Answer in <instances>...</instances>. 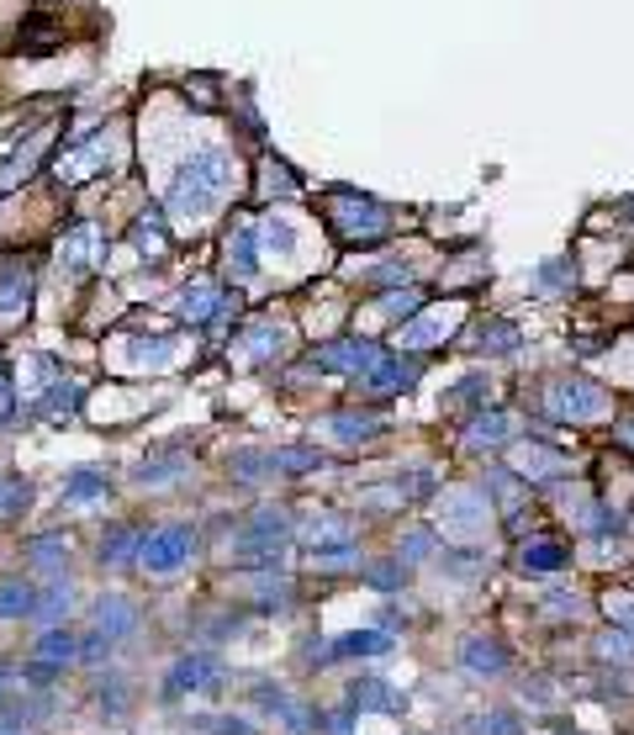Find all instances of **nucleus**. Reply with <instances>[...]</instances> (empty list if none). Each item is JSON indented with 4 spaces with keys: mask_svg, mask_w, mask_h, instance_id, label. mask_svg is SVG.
<instances>
[{
    "mask_svg": "<svg viewBox=\"0 0 634 735\" xmlns=\"http://www.w3.org/2000/svg\"><path fill=\"white\" fill-rule=\"evenodd\" d=\"M101 492H106V476H101V471H74V476L64 482V497H69V503H91Z\"/></svg>",
    "mask_w": 634,
    "mask_h": 735,
    "instance_id": "nucleus-19",
    "label": "nucleus"
},
{
    "mask_svg": "<svg viewBox=\"0 0 634 735\" xmlns=\"http://www.w3.org/2000/svg\"><path fill=\"white\" fill-rule=\"evenodd\" d=\"M561 466H566V460L550 456V450H540V445H529V450H518V456H514V471H518V476H534V482L561 476Z\"/></svg>",
    "mask_w": 634,
    "mask_h": 735,
    "instance_id": "nucleus-15",
    "label": "nucleus"
},
{
    "mask_svg": "<svg viewBox=\"0 0 634 735\" xmlns=\"http://www.w3.org/2000/svg\"><path fill=\"white\" fill-rule=\"evenodd\" d=\"M191 555H196V529H191V524H164V529H149V535H143L138 566L153 572V577H170V572H181Z\"/></svg>",
    "mask_w": 634,
    "mask_h": 735,
    "instance_id": "nucleus-1",
    "label": "nucleus"
},
{
    "mask_svg": "<svg viewBox=\"0 0 634 735\" xmlns=\"http://www.w3.org/2000/svg\"><path fill=\"white\" fill-rule=\"evenodd\" d=\"M16 688H22V667H16L11 656H0V704L16 699Z\"/></svg>",
    "mask_w": 634,
    "mask_h": 735,
    "instance_id": "nucleus-25",
    "label": "nucleus"
},
{
    "mask_svg": "<svg viewBox=\"0 0 634 735\" xmlns=\"http://www.w3.org/2000/svg\"><path fill=\"white\" fill-rule=\"evenodd\" d=\"M27 561L37 572H64V566H69V545H64L59 535H43V540L27 545Z\"/></svg>",
    "mask_w": 634,
    "mask_h": 735,
    "instance_id": "nucleus-16",
    "label": "nucleus"
},
{
    "mask_svg": "<svg viewBox=\"0 0 634 735\" xmlns=\"http://www.w3.org/2000/svg\"><path fill=\"white\" fill-rule=\"evenodd\" d=\"M138 551H143V535H138L132 524H112V529L101 535V551H95V561H101V566H132V561H138Z\"/></svg>",
    "mask_w": 634,
    "mask_h": 735,
    "instance_id": "nucleus-10",
    "label": "nucleus"
},
{
    "mask_svg": "<svg viewBox=\"0 0 634 735\" xmlns=\"http://www.w3.org/2000/svg\"><path fill=\"white\" fill-rule=\"evenodd\" d=\"M91 619L95 630L106 635V641H127V635H138V609L122 598V593H101L91 604Z\"/></svg>",
    "mask_w": 634,
    "mask_h": 735,
    "instance_id": "nucleus-5",
    "label": "nucleus"
},
{
    "mask_svg": "<svg viewBox=\"0 0 634 735\" xmlns=\"http://www.w3.org/2000/svg\"><path fill=\"white\" fill-rule=\"evenodd\" d=\"M5 492H11V476H0V514H5Z\"/></svg>",
    "mask_w": 634,
    "mask_h": 735,
    "instance_id": "nucleus-29",
    "label": "nucleus"
},
{
    "mask_svg": "<svg viewBox=\"0 0 634 735\" xmlns=\"http://www.w3.org/2000/svg\"><path fill=\"white\" fill-rule=\"evenodd\" d=\"M365 392H402V387H413V366H392V360H376V366L360 376Z\"/></svg>",
    "mask_w": 634,
    "mask_h": 735,
    "instance_id": "nucleus-13",
    "label": "nucleus"
},
{
    "mask_svg": "<svg viewBox=\"0 0 634 735\" xmlns=\"http://www.w3.org/2000/svg\"><path fill=\"white\" fill-rule=\"evenodd\" d=\"M508 418H503V413H492V418H476V429H471V445H497V439H508Z\"/></svg>",
    "mask_w": 634,
    "mask_h": 735,
    "instance_id": "nucleus-21",
    "label": "nucleus"
},
{
    "mask_svg": "<svg viewBox=\"0 0 634 735\" xmlns=\"http://www.w3.org/2000/svg\"><path fill=\"white\" fill-rule=\"evenodd\" d=\"M95 704L106 709V720H117L122 709H127V682H122L117 673H101V682H95Z\"/></svg>",
    "mask_w": 634,
    "mask_h": 735,
    "instance_id": "nucleus-18",
    "label": "nucleus"
},
{
    "mask_svg": "<svg viewBox=\"0 0 634 735\" xmlns=\"http://www.w3.org/2000/svg\"><path fill=\"white\" fill-rule=\"evenodd\" d=\"M460 667L471 677H503L514 667V651L497 641V635H465L460 641Z\"/></svg>",
    "mask_w": 634,
    "mask_h": 735,
    "instance_id": "nucleus-4",
    "label": "nucleus"
},
{
    "mask_svg": "<svg viewBox=\"0 0 634 735\" xmlns=\"http://www.w3.org/2000/svg\"><path fill=\"white\" fill-rule=\"evenodd\" d=\"M201 731H211V735H260L254 725H243V720H233V714H201Z\"/></svg>",
    "mask_w": 634,
    "mask_h": 735,
    "instance_id": "nucleus-24",
    "label": "nucleus"
},
{
    "mask_svg": "<svg viewBox=\"0 0 634 735\" xmlns=\"http://www.w3.org/2000/svg\"><path fill=\"white\" fill-rule=\"evenodd\" d=\"M428 545H434V535H407V561H423Z\"/></svg>",
    "mask_w": 634,
    "mask_h": 735,
    "instance_id": "nucleus-27",
    "label": "nucleus"
},
{
    "mask_svg": "<svg viewBox=\"0 0 634 735\" xmlns=\"http://www.w3.org/2000/svg\"><path fill=\"white\" fill-rule=\"evenodd\" d=\"M476 731H482V735H529L514 709H492V714H482V720H476Z\"/></svg>",
    "mask_w": 634,
    "mask_h": 735,
    "instance_id": "nucleus-20",
    "label": "nucleus"
},
{
    "mask_svg": "<svg viewBox=\"0 0 634 735\" xmlns=\"http://www.w3.org/2000/svg\"><path fill=\"white\" fill-rule=\"evenodd\" d=\"M74 604H80V598H74V587L54 583L48 593H37V619H43V624H64V619L74 613Z\"/></svg>",
    "mask_w": 634,
    "mask_h": 735,
    "instance_id": "nucleus-12",
    "label": "nucleus"
},
{
    "mask_svg": "<svg viewBox=\"0 0 634 735\" xmlns=\"http://www.w3.org/2000/svg\"><path fill=\"white\" fill-rule=\"evenodd\" d=\"M392 651V635H381V630H355V635H344V641L333 645L328 656H387Z\"/></svg>",
    "mask_w": 634,
    "mask_h": 735,
    "instance_id": "nucleus-14",
    "label": "nucleus"
},
{
    "mask_svg": "<svg viewBox=\"0 0 634 735\" xmlns=\"http://www.w3.org/2000/svg\"><path fill=\"white\" fill-rule=\"evenodd\" d=\"M211 307H217V302H211V286H196V291H185V318H196V323H201Z\"/></svg>",
    "mask_w": 634,
    "mask_h": 735,
    "instance_id": "nucleus-26",
    "label": "nucleus"
},
{
    "mask_svg": "<svg viewBox=\"0 0 634 735\" xmlns=\"http://www.w3.org/2000/svg\"><path fill=\"white\" fill-rule=\"evenodd\" d=\"M32 662H43V667H74L80 662V635L69 630V624H48L43 635H37V645H32Z\"/></svg>",
    "mask_w": 634,
    "mask_h": 735,
    "instance_id": "nucleus-6",
    "label": "nucleus"
},
{
    "mask_svg": "<svg viewBox=\"0 0 634 735\" xmlns=\"http://www.w3.org/2000/svg\"><path fill=\"white\" fill-rule=\"evenodd\" d=\"M566 561H572V551L555 535H534V540L518 545V566L523 572H566Z\"/></svg>",
    "mask_w": 634,
    "mask_h": 735,
    "instance_id": "nucleus-9",
    "label": "nucleus"
},
{
    "mask_svg": "<svg viewBox=\"0 0 634 735\" xmlns=\"http://www.w3.org/2000/svg\"><path fill=\"white\" fill-rule=\"evenodd\" d=\"M544 407H550L555 424H587V418H598L608 407V398H603V387H592L581 376H566V381H550Z\"/></svg>",
    "mask_w": 634,
    "mask_h": 735,
    "instance_id": "nucleus-2",
    "label": "nucleus"
},
{
    "mask_svg": "<svg viewBox=\"0 0 634 735\" xmlns=\"http://www.w3.org/2000/svg\"><path fill=\"white\" fill-rule=\"evenodd\" d=\"M275 466H280V471H312V466H323V456H318V450H275Z\"/></svg>",
    "mask_w": 634,
    "mask_h": 735,
    "instance_id": "nucleus-23",
    "label": "nucleus"
},
{
    "mask_svg": "<svg viewBox=\"0 0 634 735\" xmlns=\"http://www.w3.org/2000/svg\"><path fill=\"white\" fill-rule=\"evenodd\" d=\"M217 677H222V662H217L211 651H191V656H181V662L170 667V677H164V699L207 693V688H217Z\"/></svg>",
    "mask_w": 634,
    "mask_h": 735,
    "instance_id": "nucleus-3",
    "label": "nucleus"
},
{
    "mask_svg": "<svg viewBox=\"0 0 634 735\" xmlns=\"http://www.w3.org/2000/svg\"><path fill=\"white\" fill-rule=\"evenodd\" d=\"M598 656H608V662H630V656H634L630 630H608L603 641H598Z\"/></svg>",
    "mask_w": 634,
    "mask_h": 735,
    "instance_id": "nucleus-22",
    "label": "nucleus"
},
{
    "mask_svg": "<svg viewBox=\"0 0 634 735\" xmlns=\"http://www.w3.org/2000/svg\"><path fill=\"white\" fill-rule=\"evenodd\" d=\"M376 360H381V349H376L370 338H344V344H333V349H318V366L323 370H349V376H365Z\"/></svg>",
    "mask_w": 634,
    "mask_h": 735,
    "instance_id": "nucleus-7",
    "label": "nucleus"
},
{
    "mask_svg": "<svg viewBox=\"0 0 634 735\" xmlns=\"http://www.w3.org/2000/svg\"><path fill=\"white\" fill-rule=\"evenodd\" d=\"M344 704L360 709V714H392V709H402V693L387 688L381 677H355L349 693H344Z\"/></svg>",
    "mask_w": 634,
    "mask_h": 735,
    "instance_id": "nucleus-8",
    "label": "nucleus"
},
{
    "mask_svg": "<svg viewBox=\"0 0 634 735\" xmlns=\"http://www.w3.org/2000/svg\"><path fill=\"white\" fill-rule=\"evenodd\" d=\"M0 735H22V720H11V714H0Z\"/></svg>",
    "mask_w": 634,
    "mask_h": 735,
    "instance_id": "nucleus-28",
    "label": "nucleus"
},
{
    "mask_svg": "<svg viewBox=\"0 0 634 735\" xmlns=\"http://www.w3.org/2000/svg\"><path fill=\"white\" fill-rule=\"evenodd\" d=\"M37 613V587L27 577H5L0 583V619H27Z\"/></svg>",
    "mask_w": 634,
    "mask_h": 735,
    "instance_id": "nucleus-11",
    "label": "nucleus"
},
{
    "mask_svg": "<svg viewBox=\"0 0 634 735\" xmlns=\"http://www.w3.org/2000/svg\"><path fill=\"white\" fill-rule=\"evenodd\" d=\"M328 424L338 439H370V434H381V418H370V413H333Z\"/></svg>",
    "mask_w": 634,
    "mask_h": 735,
    "instance_id": "nucleus-17",
    "label": "nucleus"
}]
</instances>
